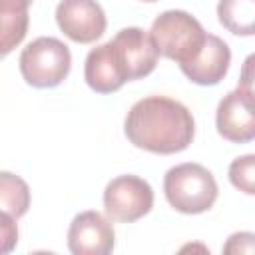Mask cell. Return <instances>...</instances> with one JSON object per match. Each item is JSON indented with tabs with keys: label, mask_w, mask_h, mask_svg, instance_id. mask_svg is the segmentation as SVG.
Returning <instances> with one entry per match:
<instances>
[{
	"label": "cell",
	"mask_w": 255,
	"mask_h": 255,
	"mask_svg": "<svg viewBox=\"0 0 255 255\" xmlns=\"http://www.w3.org/2000/svg\"><path fill=\"white\" fill-rule=\"evenodd\" d=\"M106 213L122 223L137 221L147 215L153 207V189L151 185L137 175H120L114 177L104 191Z\"/></svg>",
	"instance_id": "5b68a950"
},
{
	"label": "cell",
	"mask_w": 255,
	"mask_h": 255,
	"mask_svg": "<svg viewBox=\"0 0 255 255\" xmlns=\"http://www.w3.org/2000/svg\"><path fill=\"white\" fill-rule=\"evenodd\" d=\"M0 221H2V239H4L2 251L8 253V251L12 249V245L16 243V239H18V229H16V225H14L16 219L10 217V215H6V213H2Z\"/></svg>",
	"instance_id": "ac0fdd59"
},
{
	"label": "cell",
	"mask_w": 255,
	"mask_h": 255,
	"mask_svg": "<svg viewBox=\"0 0 255 255\" xmlns=\"http://www.w3.org/2000/svg\"><path fill=\"white\" fill-rule=\"evenodd\" d=\"M56 22L78 44H90L106 32V14L96 0H62L56 8Z\"/></svg>",
	"instance_id": "8992f818"
},
{
	"label": "cell",
	"mask_w": 255,
	"mask_h": 255,
	"mask_svg": "<svg viewBox=\"0 0 255 255\" xmlns=\"http://www.w3.org/2000/svg\"><path fill=\"white\" fill-rule=\"evenodd\" d=\"M32 0H0L2 20V56L16 48L28 30V6Z\"/></svg>",
	"instance_id": "7c38bea8"
},
{
	"label": "cell",
	"mask_w": 255,
	"mask_h": 255,
	"mask_svg": "<svg viewBox=\"0 0 255 255\" xmlns=\"http://www.w3.org/2000/svg\"><path fill=\"white\" fill-rule=\"evenodd\" d=\"M114 239V227L100 211H82L68 229V247L74 255H108Z\"/></svg>",
	"instance_id": "ba28073f"
},
{
	"label": "cell",
	"mask_w": 255,
	"mask_h": 255,
	"mask_svg": "<svg viewBox=\"0 0 255 255\" xmlns=\"http://www.w3.org/2000/svg\"><path fill=\"white\" fill-rule=\"evenodd\" d=\"M84 78L98 94H112L129 82L112 40L90 50L84 66Z\"/></svg>",
	"instance_id": "30bf717a"
},
{
	"label": "cell",
	"mask_w": 255,
	"mask_h": 255,
	"mask_svg": "<svg viewBox=\"0 0 255 255\" xmlns=\"http://www.w3.org/2000/svg\"><path fill=\"white\" fill-rule=\"evenodd\" d=\"M223 253L225 255H241V253L255 255V233H249V231L233 233L223 245Z\"/></svg>",
	"instance_id": "2e32d148"
},
{
	"label": "cell",
	"mask_w": 255,
	"mask_h": 255,
	"mask_svg": "<svg viewBox=\"0 0 255 255\" xmlns=\"http://www.w3.org/2000/svg\"><path fill=\"white\" fill-rule=\"evenodd\" d=\"M124 129L135 147L169 155L183 151L191 143L195 122L181 102L165 96H149L129 108Z\"/></svg>",
	"instance_id": "6da1fadb"
},
{
	"label": "cell",
	"mask_w": 255,
	"mask_h": 255,
	"mask_svg": "<svg viewBox=\"0 0 255 255\" xmlns=\"http://www.w3.org/2000/svg\"><path fill=\"white\" fill-rule=\"evenodd\" d=\"M215 124L221 137L233 143L251 141L255 139V104L235 88L219 102Z\"/></svg>",
	"instance_id": "9c48e42d"
},
{
	"label": "cell",
	"mask_w": 255,
	"mask_h": 255,
	"mask_svg": "<svg viewBox=\"0 0 255 255\" xmlns=\"http://www.w3.org/2000/svg\"><path fill=\"white\" fill-rule=\"evenodd\" d=\"M229 62H231L229 46L221 38L207 34L205 46L199 52V56L179 68L187 76V80H191L193 84L215 86L225 78V74L229 70Z\"/></svg>",
	"instance_id": "8fae6325"
},
{
	"label": "cell",
	"mask_w": 255,
	"mask_h": 255,
	"mask_svg": "<svg viewBox=\"0 0 255 255\" xmlns=\"http://www.w3.org/2000/svg\"><path fill=\"white\" fill-rule=\"evenodd\" d=\"M20 72L34 88H56L70 74L72 56L68 46L52 36L30 42L20 54Z\"/></svg>",
	"instance_id": "277c9868"
},
{
	"label": "cell",
	"mask_w": 255,
	"mask_h": 255,
	"mask_svg": "<svg viewBox=\"0 0 255 255\" xmlns=\"http://www.w3.org/2000/svg\"><path fill=\"white\" fill-rule=\"evenodd\" d=\"M0 203H2V213L14 219L22 217L30 205V191H28L26 181L10 171H2L0 173Z\"/></svg>",
	"instance_id": "5bb4252c"
},
{
	"label": "cell",
	"mask_w": 255,
	"mask_h": 255,
	"mask_svg": "<svg viewBox=\"0 0 255 255\" xmlns=\"http://www.w3.org/2000/svg\"><path fill=\"white\" fill-rule=\"evenodd\" d=\"M241 90L253 104H255V54H249L241 66V76H239V86Z\"/></svg>",
	"instance_id": "e0dca14e"
},
{
	"label": "cell",
	"mask_w": 255,
	"mask_h": 255,
	"mask_svg": "<svg viewBox=\"0 0 255 255\" xmlns=\"http://www.w3.org/2000/svg\"><path fill=\"white\" fill-rule=\"evenodd\" d=\"M143 2H155V0H143Z\"/></svg>",
	"instance_id": "d6986e66"
},
{
	"label": "cell",
	"mask_w": 255,
	"mask_h": 255,
	"mask_svg": "<svg viewBox=\"0 0 255 255\" xmlns=\"http://www.w3.org/2000/svg\"><path fill=\"white\" fill-rule=\"evenodd\" d=\"M229 181L247 195H255V153L241 155L229 165Z\"/></svg>",
	"instance_id": "9a60e30c"
},
{
	"label": "cell",
	"mask_w": 255,
	"mask_h": 255,
	"mask_svg": "<svg viewBox=\"0 0 255 255\" xmlns=\"http://www.w3.org/2000/svg\"><path fill=\"white\" fill-rule=\"evenodd\" d=\"M112 42L118 50V56L126 68L129 82L139 80L155 70L159 52L149 32L135 26L124 28L114 36Z\"/></svg>",
	"instance_id": "52a82bcc"
},
{
	"label": "cell",
	"mask_w": 255,
	"mask_h": 255,
	"mask_svg": "<svg viewBox=\"0 0 255 255\" xmlns=\"http://www.w3.org/2000/svg\"><path fill=\"white\" fill-rule=\"evenodd\" d=\"M217 16L221 26L235 36L255 34V0H219Z\"/></svg>",
	"instance_id": "4fadbf2b"
},
{
	"label": "cell",
	"mask_w": 255,
	"mask_h": 255,
	"mask_svg": "<svg viewBox=\"0 0 255 255\" xmlns=\"http://www.w3.org/2000/svg\"><path fill=\"white\" fill-rule=\"evenodd\" d=\"M163 191L169 205L181 213H203L217 199V181L199 163H179L163 177Z\"/></svg>",
	"instance_id": "3957f363"
},
{
	"label": "cell",
	"mask_w": 255,
	"mask_h": 255,
	"mask_svg": "<svg viewBox=\"0 0 255 255\" xmlns=\"http://www.w3.org/2000/svg\"><path fill=\"white\" fill-rule=\"evenodd\" d=\"M149 34L159 56L175 60L179 66L195 60L207 40L203 26L183 10H167L159 14L151 24Z\"/></svg>",
	"instance_id": "7a4b0ae2"
}]
</instances>
